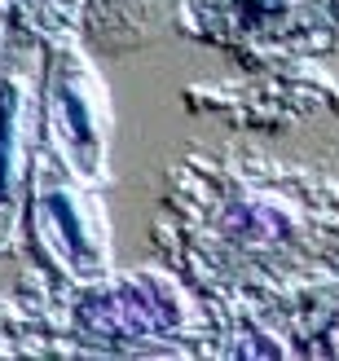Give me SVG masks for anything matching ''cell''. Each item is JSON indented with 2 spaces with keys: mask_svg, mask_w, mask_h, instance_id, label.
Listing matches in <instances>:
<instances>
[{
  "mask_svg": "<svg viewBox=\"0 0 339 361\" xmlns=\"http://www.w3.org/2000/svg\"><path fill=\"white\" fill-rule=\"evenodd\" d=\"M13 88L0 84V198L9 194V172H13Z\"/></svg>",
  "mask_w": 339,
  "mask_h": 361,
  "instance_id": "1",
  "label": "cell"
},
{
  "mask_svg": "<svg viewBox=\"0 0 339 361\" xmlns=\"http://www.w3.org/2000/svg\"><path fill=\"white\" fill-rule=\"evenodd\" d=\"M49 207L58 212V221H62V233L70 238V247H80V225H75V212H70V207L62 203V194H53V198H49Z\"/></svg>",
  "mask_w": 339,
  "mask_h": 361,
  "instance_id": "2",
  "label": "cell"
}]
</instances>
